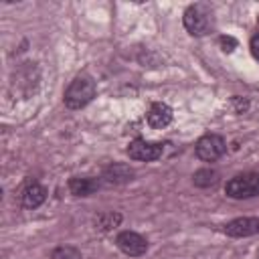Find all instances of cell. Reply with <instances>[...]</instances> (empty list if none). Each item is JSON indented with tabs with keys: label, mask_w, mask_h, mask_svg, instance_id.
Listing matches in <instances>:
<instances>
[{
	"label": "cell",
	"mask_w": 259,
	"mask_h": 259,
	"mask_svg": "<svg viewBox=\"0 0 259 259\" xmlns=\"http://www.w3.org/2000/svg\"><path fill=\"white\" fill-rule=\"evenodd\" d=\"M184 26L190 34L202 36L210 30V16L202 6H188L184 10Z\"/></svg>",
	"instance_id": "277c9868"
},
{
	"label": "cell",
	"mask_w": 259,
	"mask_h": 259,
	"mask_svg": "<svg viewBox=\"0 0 259 259\" xmlns=\"http://www.w3.org/2000/svg\"><path fill=\"white\" fill-rule=\"evenodd\" d=\"M47 198V190L40 184H28L22 192V206L24 208H36L45 202Z\"/></svg>",
	"instance_id": "30bf717a"
},
{
	"label": "cell",
	"mask_w": 259,
	"mask_h": 259,
	"mask_svg": "<svg viewBox=\"0 0 259 259\" xmlns=\"http://www.w3.org/2000/svg\"><path fill=\"white\" fill-rule=\"evenodd\" d=\"M51 259H81V251L71 245H61V247L53 249Z\"/></svg>",
	"instance_id": "5bb4252c"
},
{
	"label": "cell",
	"mask_w": 259,
	"mask_h": 259,
	"mask_svg": "<svg viewBox=\"0 0 259 259\" xmlns=\"http://www.w3.org/2000/svg\"><path fill=\"white\" fill-rule=\"evenodd\" d=\"M99 188V182L95 178H71L69 180V190L75 196H89Z\"/></svg>",
	"instance_id": "8fae6325"
},
{
	"label": "cell",
	"mask_w": 259,
	"mask_h": 259,
	"mask_svg": "<svg viewBox=\"0 0 259 259\" xmlns=\"http://www.w3.org/2000/svg\"><path fill=\"white\" fill-rule=\"evenodd\" d=\"M227 196L231 198H251L259 194V174L257 172H247L231 178L225 186Z\"/></svg>",
	"instance_id": "7a4b0ae2"
},
{
	"label": "cell",
	"mask_w": 259,
	"mask_h": 259,
	"mask_svg": "<svg viewBox=\"0 0 259 259\" xmlns=\"http://www.w3.org/2000/svg\"><path fill=\"white\" fill-rule=\"evenodd\" d=\"M95 81L87 75H79L71 81V85L65 91V105L69 109H81L95 97Z\"/></svg>",
	"instance_id": "6da1fadb"
},
{
	"label": "cell",
	"mask_w": 259,
	"mask_h": 259,
	"mask_svg": "<svg viewBox=\"0 0 259 259\" xmlns=\"http://www.w3.org/2000/svg\"><path fill=\"white\" fill-rule=\"evenodd\" d=\"M164 152V146L158 144V142H146L142 138L134 140L130 146H127V156L132 160H140V162H154L162 156Z\"/></svg>",
	"instance_id": "5b68a950"
},
{
	"label": "cell",
	"mask_w": 259,
	"mask_h": 259,
	"mask_svg": "<svg viewBox=\"0 0 259 259\" xmlns=\"http://www.w3.org/2000/svg\"><path fill=\"white\" fill-rule=\"evenodd\" d=\"M192 182L198 188H210V186H214L219 182V172L212 170V168H200V170L194 172Z\"/></svg>",
	"instance_id": "7c38bea8"
},
{
	"label": "cell",
	"mask_w": 259,
	"mask_h": 259,
	"mask_svg": "<svg viewBox=\"0 0 259 259\" xmlns=\"http://www.w3.org/2000/svg\"><path fill=\"white\" fill-rule=\"evenodd\" d=\"M172 121V109L166 103H154L148 111V123L152 127H166Z\"/></svg>",
	"instance_id": "9c48e42d"
},
{
	"label": "cell",
	"mask_w": 259,
	"mask_h": 259,
	"mask_svg": "<svg viewBox=\"0 0 259 259\" xmlns=\"http://www.w3.org/2000/svg\"><path fill=\"white\" fill-rule=\"evenodd\" d=\"M132 178H134V170H132L127 164H111V166H107L105 172H103V182H105V184H113V186L125 184V182H130Z\"/></svg>",
	"instance_id": "ba28073f"
},
{
	"label": "cell",
	"mask_w": 259,
	"mask_h": 259,
	"mask_svg": "<svg viewBox=\"0 0 259 259\" xmlns=\"http://www.w3.org/2000/svg\"><path fill=\"white\" fill-rule=\"evenodd\" d=\"M229 237H251L259 233V217H239L223 227Z\"/></svg>",
	"instance_id": "52a82bcc"
},
{
	"label": "cell",
	"mask_w": 259,
	"mask_h": 259,
	"mask_svg": "<svg viewBox=\"0 0 259 259\" xmlns=\"http://www.w3.org/2000/svg\"><path fill=\"white\" fill-rule=\"evenodd\" d=\"M115 245L119 247V251H123L130 257H140L148 251V241L134 231H121L115 239Z\"/></svg>",
	"instance_id": "8992f818"
},
{
	"label": "cell",
	"mask_w": 259,
	"mask_h": 259,
	"mask_svg": "<svg viewBox=\"0 0 259 259\" xmlns=\"http://www.w3.org/2000/svg\"><path fill=\"white\" fill-rule=\"evenodd\" d=\"M121 223V214L119 212H103V214H99L97 219H95V225H97V229H101V231H111L113 227H117Z\"/></svg>",
	"instance_id": "4fadbf2b"
},
{
	"label": "cell",
	"mask_w": 259,
	"mask_h": 259,
	"mask_svg": "<svg viewBox=\"0 0 259 259\" xmlns=\"http://www.w3.org/2000/svg\"><path fill=\"white\" fill-rule=\"evenodd\" d=\"M227 150V144H225V138L219 136V134H206L202 136L198 142H196V156L202 160V162H214L219 160Z\"/></svg>",
	"instance_id": "3957f363"
},
{
	"label": "cell",
	"mask_w": 259,
	"mask_h": 259,
	"mask_svg": "<svg viewBox=\"0 0 259 259\" xmlns=\"http://www.w3.org/2000/svg\"><path fill=\"white\" fill-rule=\"evenodd\" d=\"M251 53H253V57L259 61V34H255V36L251 38Z\"/></svg>",
	"instance_id": "2e32d148"
},
{
	"label": "cell",
	"mask_w": 259,
	"mask_h": 259,
	"mask_svg": "<svg viewBox=\"0 0 259 259\" xmlns=\"http://www.w3.org/2000/svg\"><path fill=\"white\" fill-rule=\"evenodd\" d=\"M221 45H223V51L231 53V51L237 47V40H235V38H231V36H223V38H221Z\"/></svg>",
	"instance_id": "9a60e30c"
},
{
	"label": "cell",
	"mask_w": 259,
	"mask_h": 259,
	"mask_svg": "<svg viewBox=\"0 0 259 259\" xmlns=\"http://www.w3.org/2000/svg\"><path fill=\"white\" fill-rule=\"evenodd\" d=\"M233 101H235V103H237V111H243V109H247V105H249V103H247V101H245V99H243V101H241V99H239V97H235V99H233Z\"/></svg>",
	"instance_id": "e0dca14e"
}]
</instances>
